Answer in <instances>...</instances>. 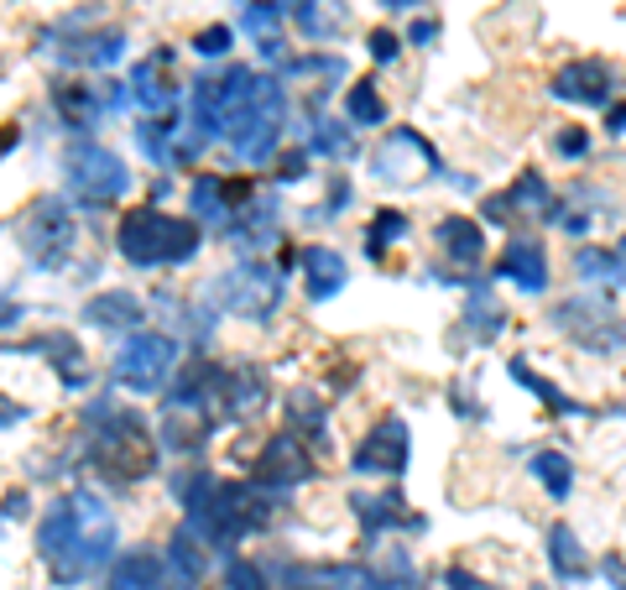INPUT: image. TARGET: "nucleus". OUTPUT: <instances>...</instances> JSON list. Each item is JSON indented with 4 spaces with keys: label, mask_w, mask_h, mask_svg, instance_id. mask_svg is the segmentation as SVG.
<instances>
[{
    "label": "nucleus",
    "mask_w": 626,
    "mask_h": 590,
    "mask_svg": "<svg viewBox=\"0 0 626 590\" xmlns=\"http://www.w3.org/2000/svg\"><path fill=\"white\" fill-rule=\"evenodd\" d=\"M37 554L58 586H85L116 559V518L105 497L68 491L37 522Z\"/></svg>",
    "instance_id": "f257e3e1"
},
{
    "label": "nucleus",
    "mask_w": 626,
    "mask_h": 590,
    "mask_svg": "<svg viewBox=\"0 0 626 590\" xmlns=\"http://www.w3.org/2000/svg\"><path fill=\"white\" fill-rule=\"evenodd\" d=\"M85 454L89 466L116 476V481H141L157 466L147 418L131 413V408H116V402H89L85 408Z\"/></svg>",
    "instance_id": "f03ea898"
},
{
    "label": "nucleus",
    "mask_w": 626,
    "mask_h": 590,
    "mask_svg": "<svg viewBox=\"0 0 626 590\" xmlns=\"http://www.w3.org/2000/svg\"><path fill=\"white\" fill-rule=\"evenodd\" d=\"M199 220L162 214V209H131L116 226V251L131 267H183L199 257Z\"/></svg>",
    "instance_id": "7ed1b4c3"
},
{
    "label": "nucleus",
    "mask_w": 626,
    "mask_h": 590,
    "mask_svg": "<svg viewBox=\"0 0 626 590\" xmlns=\"http://www.w3.org/2000/svg\"><path fill=\"white\" fill-rule=\"evenodd\" d=\"M63 183L68 193L89 209H105V204H120L126 193H131V173H126V162H120L110 147L100 141H79V147H68L63 152Z\"/></svg>",
    "instance_id": "20e7f679"
},
{
    "label": "nucleus",
    "mask_w": 626,
    "mask_h": 590,
    "mask_svg": "<svg viewBox=\"0 0 626 590\" xmlns=\"http://www.w3.org/2000/svg\"><path fill=\"white\" fill-rule=\"evenodd\" d=\"M215 293H220V309L246 313V319H271V313L282 309V272L271 261L246 257L230 272H220Z\"/></svg>",
    "instance_id": "39448f33"
},
{
    "label": "nucleus",
    "mask_w": 626,
    "mask_h": 590,
    "mask_svg": "<svg viewBox=\"0 0 626 590\" xmlns=\"http://www.w3.org/2000/svg\"><path fill=\"white\" fill-rule=\"evenodd\" d=\"M282 126H288V94H282V84H261L251 110H246L236 121V131H230V147H236V157L246 168H261V162H271V152H277Z\"/></svg>",
    "instance_id": "423d86ee"
},
{
    "label": "nucleus",
    "mask_w": 626,
    "mask_h": 590,
    "mask_svg": "<svg viewBox=\"0 0 626 590\" xmlns=\"http://www.w3.org/2000/svg\"><path fill=\"white\" fill-rule=\"evenodd\" d=\"M178 366V340L157 330H136L116 356V382L126 392H162Z\"/></svg>",
    "instance_id": "0eeeda50"
},
{
    "label": "nucleus",
    "mask_w": 626,
    "mask_h": 590,
    "mask_svg": "<svg viewBox=\"0 0 626 590\" xmlns=\"http://www.w3.org/2000/svg\"><path fill=\"white\" fill-rule=\"evenodd\" d=\"M17 236H21V251L37 267H63L68 251H73V214H68V204L58 193H42V199L27 204Z\"/></svg>",
    "instance_id": "6e6552de"
},
{
    "label": "nucleus",
    "mask_w": 626,
    "mask_h": 590,
    "mask_svg": "<svg viewBox=\"0 0 626 590\" xmlns=\"http://www.w3.org/2000/svg\"><path fill=\"white\" fill-rule=\"evenodd\" d=\"M554 324H559L575 346L595 350V356H616V350L626 346V324L616 319V303L600 298V293L559 303V309H554Z\"/></svg>",
    "instance_id": "1a4fd4ad"
},
{
    "label": "nucleus",
    "mask_w": 626,
    "mask_h": 590,
    "mask_svg": "<svg viewBox=\"0 0 626 590\" xmlns=\"http://www.w3.org/2000/svg\"><path fill=\"white\" fill-rule=\"evenodd\" d=\"M308 476H314V450H308L304 434H292V429L271 434L267 444H261V454H256V481H267V487H277V491L304 487Z\"/></svg>",
    "instance_id": "9d476101"
},
{
    "label": "nucleus",
    "mask_w": 626,
    "mask_h": 590,
    "mask_svg": "<svg viewBox=\"0 0 626 590\" xmlns=\"http://www.w3.org/2000/svg\"><path fill=\"white\" fill-rule=\"evenodd\" d=\"M356 476H403L407 470V423L403 418H376L371 434L350 450Z\"/></svg>",
    "instance_id": "9b49d317"
},
{
    "label": "nucleus",
    "mask_w": 626,
    "mask_h": 590,
    "mask_svg": "<svg viewBox=\"0 0 626 590\" xmlns=\"http://www.w3.org/2000/svg\"><path fill=\"white\" fill-rule=\"evenodd\" d=\"M439 168V152L428 147L418 131H407V126H397L381 147L371 152V173L381 178V183H397V178H418V173H434Z\"/></svg>",
    "instance_id": "f8f14e48"
},
{
    "label": "nucleus",
    "mask_w": 626,
    "mask_h": 590,
    "mask_svg": "<svg viewBox=\"0 0 626 590\" xmlns=\"http://www.w3.org/2000/svg\"><path fill=\"white\" fill-rule=\"evenodd\" d=\"M105 590H178L168 559H157L152 549H126V554L105 570Z\"/></svg>",
    "instance_id": "ddd939ff"
},
{
    "label": "nucleus",
    "mask_w": 626,
    "mask_h": 590,
    "mask_svg": "<svg viewBox=\"0 0 626 590\" xmlns=\"http://www.w3.org/2000/svg\"><path fill=\"white\" fill-rule=\"evenodd\" d=\"M610 69L600 63V58H579V63H564L559 73H554V94L569 104H610Z\"/></svg>",
    "instance_id": "4468645a"
},
{
    "label": "nucleus",
    "mask_w": 626,
    "mask_h": 590,
    "mask_svg": "<svg viewBox=\"0 0 626 590\" xmlns=\"http://www.w3.org/2000/svg\"><path fill=\"white\" fill-rule=\"evenodd\" d=\"M434 246L455 267H480V257H486V230L470 214H444L439 226H434Z\"/></svg>",
    "instance_id": "2eb2a0df"
},
{
    "label": "nucleus",
    "mask_w": 626,
    "mask_h": 590,
    "mask_svg": "<svg viewBox=\"0 0 626 590\" xmlns=\"http://www.w3.org/2000/svg\"><path fill=\"white\" fill-rule=\"evenodd\" d=\"M225 236L240 246V251H261V246L277 241V199H251L246 209H236L225 220Z\"/></svg>",
    "instance_id": "dca6fc26"
},
{
    "label": "nucleus",
    "mask_w": 626,
    "mask_h": 590,
    "mask_svg": "<svg viewBox=\"0 0 626 590\" xmlns=\"http://www.w3.org/2000/svg\"><path fill=\"white\" fill-rule=\"evenodd\" d=\"M350 282V267H345V257L339 251H329V246H308L304 251V288L314 303H329V298H339V288Z\"/></svg>",
    "instance_id": "f3484780"
},
{
    "label": "nucleus",
    "mask_w": 626,
    "mask_h": 590,
    "mask_svg": "<svg viewBox=\"0 0 626 590\" xmlns=\"http://www.w3.org/2000/svg\"><path fill=\"white\" fill-rule=\"evenodd\" d=\"M52 104H58V116H63V126L73 137H89L100 126V116L110 110L100 89H89V84H58L52 89Z\"/></svg>",
    "instance_id": "a211bd4d"
},
{
    "label": "nucleus",
    "mask_w": 626,
    "mask_h": 590,
    "mask_svg": "<svg viewBox=\"0 0 626 590\" xmlns=\"http://www.w3.org/2000/svg\"><path fill=\"white\" fill-rule=\"evenodd\" d=\"M496 267H501V278L517 282L523 293H543V288H548V257H543L538 241H511L507 257L496 261Z\"/></svg>",
    "instance_id": "6ab92c4d"
},
{
    "label": "nucleus",
    "mask_w": 626,
    "mask_h": 590,
    "mask_svg": "<svg viewBox=\"0 0 626 590\" xmlns=\"http://www.w3.org/2000/svg\"><path fill=\"white\" fill-rule=\"evenodd\" d=\"M89 324L95 330H120V334H136L141 330V319H147V309H141V298L136 293H100V298H89Z\"/></svg>",
    "instance_id": "aec40b11"
},
{
    "label": "nucleus",
    "mask_w": 626,
    "mask_h": 590,
    "mask_svg": "<svg viewBox=\"0 0 626 590\" xmlns=\"http://www.w3.org/2000/svg\"><path fill=\"white\" fill-rule=\"evenodd\" d=\"M168 570H172V580H178V590H199V580H203V539L188 528V522L168 539Z\"/></svg>",
    "instance_id": "412c9836"
},
{
    "label": "nucleus",
    "mask_w": 626,
    "mask_h": 590,
    "mask_svg": "<svg viewBox=\"0 0 626 590\" xmlns=\"http://www.w3.org/2000/svg\"><path fill=\"white\" fill-rule=\"evenodd\" d=\"M236 189H230V178L220 173H199L193 183H188V209L199 214V220H230L236 214Z\"/></svg>",
    "instance_id": "4be33fe9"
},
{
    "label": "nucleus",
    "mask_w": 626,
    "mask_h": 590,
    "mask_svg": "<svg viewBox=\"0 0 626 590\" xmlns=\"http://www.w3.org/2000/svg\"><path fill=\"white\" fill-rule=\"evenodd\" d=\"M168 63H172V52L162 48L157 58L136 63V73H131V94L147 104V116H152V110H172V89H168V79H162V69H168Z\"/></svg>",
    "instance_id": "5701e85b"
},
{
    "label": "nucleus",
    "mask_w": 626,
    "mask_h": 590,
    "mask_svg": "<svg viewBox=\"0 0 626 590\" xmlns=\"http://www.w3.org/2000/svg\"><path fill=\"white\" fill-rule=\"evenodd\" d=\"M68 63H85V69H110L126 52V32H95V37H68L63 42Z\"/></svg>",
    "instance_id": "b1692460"
},
{
    "label": "nucleus",
    "mask_w": 626,
    "mask_h": 590,
    "mask_svg": "<svg viewBox=\"0 0 626 590\" xmlns=\"http://www.w3.org/2000/svg\"><path fill=\"white\" fill-rule=\"evenodd\" d=\"M548 564H554V574H559L564 586H579V580L590 574V559L579 554V539L564 528V522L548 528Z\"/></svg>",
    "instance_id": "393cba45"
},
{
    "label": "nucleus",
    "mask_w": 626,
    "mask_h": 590,
    "mask_svg": "<svg viewBox=\"0 0 626 590\" xmlns=\"http://www.w3.org/2000/svg\"><path fill=\"white\" fill-rule=\"evenodd\" d=\"M32 350L37 356H48L52 371L63 377V387H85V350H79L73 334H42Z\"/></svg>",
    "instance_id": "a878e982"
},
{
    "label": "nucleus",
    "mask_w": 626,
    "mask_h": 590,
    "mask_svg": "<svg viewBox=\"0 0 626 590\" xmlns=\"http://www.w3.org/2000/svg\"><path fill=\"white\" fill-rule=\"evenodd\" d=\"M527 470H533V481H538L554 502H564L569 491H575V470H569V454L559 450H538L533 460H527Z\"/></svg>",
    "instance_id": "bb28decb"
},
{
    "label": "nucleus",
    "mask_w": 626,
    "mask_h": 590,
    "mask_svg": "<svg viewBox=\"0 0 626 590\" xmlns=\"http://www.w3.org/2000/svg\"><path fill=\"white\" fill-rule=\"evenodd\" d=\"M465 330L480 334V346H486V340H496V334L507 330V313H501V303H496V298L486 293V288L465 298Z\"/></svg>",
    "instance_id": "cd10ccee"
},
{
    "label": "nucleus",
    "mask_w": 626,
    "mask_h": 590,
    "mask_svg": "<svg viewBox=\"0 0 626 590\" xmlns=\"http://www.w3.org/2000/svg\"><path fill=\"white\" fill-rule=\"evenodd\" d=\"M288 429L292 434H314L319 439L324 434V402H319V392L314 387H292L288 392Z\"/></svg>",
    "instance_id": "c85d7f7f"
},
{
    "label": "nucleus",
    "mask_w": 626,
    "mask_h": 590,
    "mask_svg": "<svg viewBox=\"0 0 626 590\" xmlns=\"http://www.w3.org/2000/svg\"><path fill=\"white\" fill-rule=\"evenodd\" d=\"M350 507H356V522L366 539H376L381 528H391V522L403 518V497H397V491H387V497H356Z\"/></svg>",
    "instance_id": "c756f323"
},
{
    "label": "nucleus",
    "mask_w": 626,
    "mask_h": 590,
    "mask_svg": "<svg viewBox=\"0 0 626 590\" xmlns=\"http://www.w3.org/2000/svg\"><path fill=\"white\" fill-rule=\"evenodd\" d=\"M345 116H350V126H381L387 121V100H381V89H376L371 79L350 84V94H345Z\"/></svg>",
    "instance_id": "7c9ffc66"
},
{
    "label": "nucleus",
    "mask_w": 626,
    "mask_h": 590,
    "mask_svg": "<svg viewBox=\"0 0 626 590\" xmlns=\"http://www.w3.org/2000/svg\"><path fill=\"white\" fill-rule=\"evenodd\" d=\"M511 209H523V214H548V220H559L554 214V189L543 183V173H523L517 183H511Z\"/></svg>",
    "instance_id": "2f4dec72"
},
{
    "label": "nucleus",
    "mask_w": 626,
    "mask_h": 590,
    "mask_svg": "<svg viewBox=\"0 0 626 590\" xmlns=\"http://www.w3.org/2000/svg\"><path fill=\"white\" fill-rule=\"evenodd\" d=\"M403 236H407V214H403V209H376L371 230H366V257L381 261V257H387V246L403 241Z\"/></svg>",
    "instance_id": "473e14b6"
},
{
    "label": "nucleus",
    "mask_w": 626,
    "mask_h": 590,
    "mask_svg": "<svg viewBox=\"0 0 626 590\" xmlns=\"http://www.w3.org/2000/svg\"><path fill=\"white\" fill-rule=\"evenodd\" d=\"M575 272H579V278H590V282H622L626 278V261H622V251H579Z\"/></svg>",
    "instance_id": "72a5a7b5"
},
{
    "label": "nucleus",
    "mask_w": 626,
    "mask_h": 590,
    "mask_svg": "<svg viewBox=\"0 0 626 590\" xmlns=\"http://www.w3.org/2000/svg\"><path fill=\"white\" fill-rule=\"evenodd\" d=\"M511 377H517V387H527V392H533V398H543V402H548V408H559V413H579L575 402L564 398L559 387H548V382H543V377H538V371H533V366L523 361V356H517V361H511Z\"/></svg>",
    "instance_id": "f704fd0d"
},
{
    "label": "nucleus",
    "mask_w": 626,
    "mask_h": 590,
    "mask_svg": "<svg viewBox=\"0 0 626 590\" xmlns=\"http://www.w3.org/2000/svg\"><path fill=\"white\" fill-rule=\"evenodd\" d=\"M308 152H324V157H350L356 152V141L345 137V126L339 121H314V131H308Z\"/></svg>",
    "instance_id": "c9c22d12"
},
{
    "label": "nucleus",
    "mask_w": 626,
    "mask_h": 590,
    "mask_svg": "<svg viewBox=\"0 0 626 590\" xmlns=\"http://www.w3.org/2000/svg\"><path fill=\"white\" fill-rule=\"evenodd\" d=\"M277 580H271L267 564H256V559H230L225 564V590H271Z\"/></svg>",
    "instance_id": "e433bc0d"
},
{
    "label": "nucleus",
    "mask_w": 626,
    "mask_h": 590,
    "mask_svg": "<svg viewBox=\"0 0 626 590\" xmlns=\"http://www.w3.org/2000/svg\"><path fill=\"white\" fill-rule=\"evenodd\" d=\"M188 48L199 52V58H225V52L236 48V27H230V21H215V27L193 32V42H188Z\"/></svg>",
    "instance_id": "4c0bfd02"
},
{
    "label": "nucleus",
    "mask_w": 626,
    "mask_h": 590,
    "mask_svg": "<svg viewBox=\"0 0 626 590\" xmlns=\"http://www.w3.org/2000/svg\"><path fill=\"white\" fill-rule=\"evenodd\" d=\"M277 17H282V6H277V0H246V11H240V27H251L256 37H271Z\"/></svg>",
    "instance_id": "58836bf2"
},
{
    "label": "nucleus",
    "mask_w": 626,
    "mask_h": 590,
    "mask_svg": "<svg viewBox=\"0 0 626 590\" xmlns=\"http://www.w3.org/2000/svg\"><path fill=\"white\" fill-rule=\"evenodd\" d=\"M554 152H559V157H585V152H590V137H585L579 126H564L559 137H554Z\"/></svg>",
    "instance_id": "ea45409f"
},
{
    "label": "nucleus",
    "mask_w": 626,
    "mask_h": 590,
    "mask_svg": "<svg viewBox=\"0 0 626 590\" xmlns=\"http://www.w3.org/2000/svg\"><path fill=\"white\" fill-rule=\"evenodd\" d=\"M397 52H403V37H397V32H387V27H381V32H371V58H376V63H391Z\"/></svg>",
    "instance_id": "a19ab883"
},
{
    "label": "nucleus",
    "mask_w": 626,
    "mask_h": 590,
    "mask_svg": "<svg viewBox=\"0 0 626 590\" xmlns=\"http://www.w3.org/2000/svg\"><path fill=\"white\" fill-rule=\"evenodd\" d=\"M304 168H308V147H304V152H292L288 162H282V173H277V178H282V183H298V178H304Z\"/></svg>",
    "instance_id": "79ce46f5"
},
{
    "label": "nucleus",
    "mask_w": 626,
    "mask_h": 590,
    "mask_svg": "<svg viewBox=\"0 0 626 590\" xmlns=\"http://www.w3.org/2000/svg\"><path fill=\"white\" fill-rule=\"evenodd\" d=\"M413 42H418V48H428V42H434V37H439V21H413Z\"/></svg>",
    "instance_id": "37998d69"
},
{
    "label": "nucleus",
    "mask_w": 626,
    "mask_h": 590,
    "mask_svg": "<svg viewBox=\"0 0 626 590\" xmlns=\"http://www.w3.org/2000/svg\"><path fill=\"white\" fill-rule=\"evenodd\" d=\"M606 131L610 137H626V104H610L606 110Z\"/></svg>",
    "instance_id": "c03bdc74"
},
{
    "label": "nucleus",
    "mask_w": 626,
    "mask_h": 590,
    "mask_svg": "<svg viewBox=\"0 0 626 590\" xmlns=\"http://www.w3.org/2000/svg\"><path fill=\"white\" fill-rule=\"evenodd\" d=\"M444 580H449V586H455V590H486V586H480V580H470V574L459 570V564H455V570H444Z\"/></svg>",
    "instance_id": "a18cd8bd"
},
{
    "label": "nucleus",
    "mask_w": 626,
    "mask_h": 590,
    "mask_svg": "<svg viewBox=\"0 0 626 590\" xmlns=\"http://www.w3.org/2000/svg\"><path fill=\"white\" fill-rule=\"evenodd\" d=\"M17 518H27V497L11 491V497H6V522H17Z\"/></svg>",
    "instance_id": "49530a36"
},
{
    "label": "nucleus",
    "mask_w": 626,
    "mask_h": 590,
    "mask_svg": "<svg viewBox=\"0 0 626 590\" xmlns=\"http://www.w3.org/2000/svg\"><path fill=\"white\" fill-rule=\"evenodd\" d=\"M282 11H304V6H314V0H277Z\"/></svg>",
    "instance_id": "de8ad7c7"
},
{
    "label": "nucleus",
    "mask_w": 626,
    "mask_h": 590,
    "mask_svg": "<svg viewBox=\"0 0 626 590\" xmlns=\"http://www.w3.org/2000/svg\"><path fill=\"white\" fill-rule=\"evenodd\" d=\"M616 251H622V261H626V236H622V246H616Z\"/></svg>",
    "instance_id": "09e8293b"
}]
</instances>
